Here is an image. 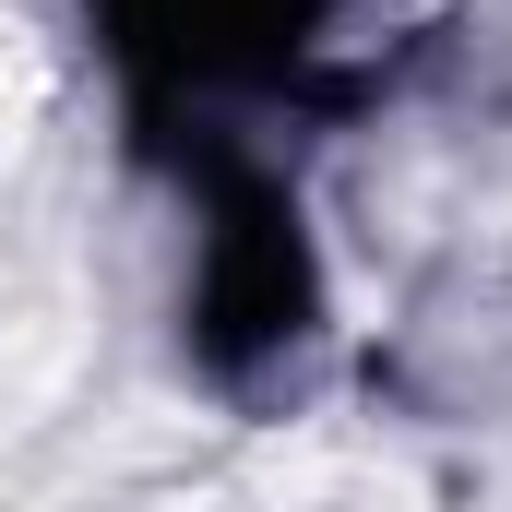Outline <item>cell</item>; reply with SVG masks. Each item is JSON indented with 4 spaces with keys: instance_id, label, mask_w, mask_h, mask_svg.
<instances>
[{
    "instance_id": "cell-1",
    "label": "cell",
    "mask_w": 512,
    "mask_h": 512,
    "mask_svg": "<svg viewBox=\"0 0 512 512\" xmlns=\"http://www.w3.org/2000/svg\"><path fill=\"white\" fill-rule=\"evenodd\" d=\"M48 131H60V48L24 12H0V191L48 155Z\"/></svg>"
}]
</instances>
